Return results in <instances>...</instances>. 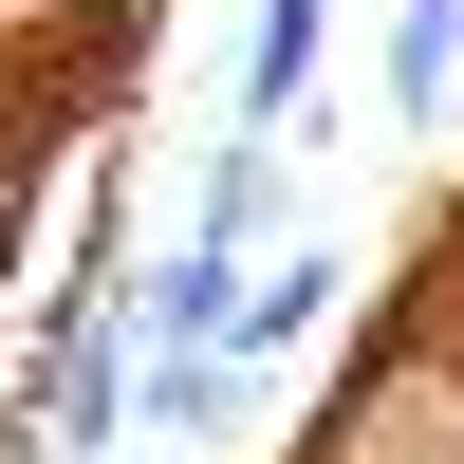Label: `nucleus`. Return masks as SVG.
I'll use <instances>...</instances> for the list:
<instances>
[{"label":"nucleus","instance_id":"obj_2","mask_svg":"<svg viewBox=\"0 0 464 464\" xmlns=\"http://www.w3.org/2000/svg\"><path fill=\"white\" fill-rule=\"evenodd\" d=\"M316 56H334V0H260L242 19V130H279V111L316 93Z\"/></svg>","mask_w":464,"mask_h":464},{"label":"nucleus","instance_id":"obj_3","mask_svg":"<svg viewBox=\"0 0 464 464\" xmlns=\"http://www.w3.org/2000/svg\"><path fill=\"white\" fill-rule=\"evenodd\" d=\"M130 428L223 446V428H242V353H130Z\"/></svg>","mask_w":464,"mask_h":464},{"label":"nucleus","instance_id":"obj_6","mask_svg":"<svg viewBox=\"0 0 464 464\" xmlns=\"http://www.w3.org/2000/svg\"><path fill=\"white\" fill-rule=\"evenodd\" d=\"M149 19H168V0H74V37H56V93H74V111H93V93H111V74H130V56H149Z\"/></svg>","mask_w":464,"mask_h":464},{"label":"nucleus","instance_id":"obj_5","mask_svg":"<svg viewBox=\"0 0 464 464\" xmlns=\"http://www.w3.org/2000/svg\"><path fill=\"white\" fill-rule=\"evenodd\" d=\"M260 205H279V168H260V130H223L205 186H186V242H242V260H260Z\"/></svg>","mask_w":464,"mask_h":464},{"label":"nucleus","instance_id":"obj_1","mask_svg":"<svg viewBox=\"0 0 464 464\" xmlns=\"http://www.w3.org/2000/svg\"><path fill=\"white\" fill-rule=\"evenodd\" d=\"M242 279H260L242 242H168L130 279V353H242Z\"/></svg>","mask_w":464,"mask_h":464},{"label":"nucleus","instance_id":"obj_4","mask_svg":"<svg viewBox=\"0 0 464 464\" xmlns=\"http://www.w3.org/2000/svg\"><path fill=\"white\" fill-rule=\"evenodd\" d=\"M316 316H334V242H260V279H242V372H279Z\"/></svg>","mask_w":464,"mask_h":464}]
</instances>
